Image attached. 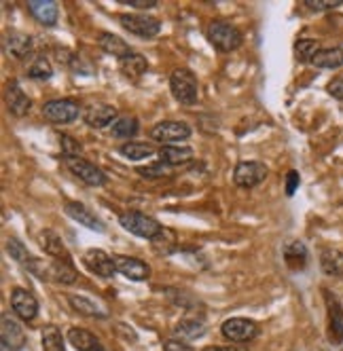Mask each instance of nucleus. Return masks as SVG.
Returning <instances> with one entry per match:
<instances>
[{
    "label": "nucleus",
    "instance_id": "23",
    "mask_svg": "<svg viewBox=\"0 0 343 351\" xmlns=\"http://www.w3.org/2000/svg\"><path fill=\"white\" fill-rule=\"evenodd\" d=\"M97 45H100V49H102L104 53L115 56L117 60H121V58H126V56L134 53V51H132V47H130L123 38L117 36V34H110V32H102L100 36H97Z\"/></svg>",
    "mask_w": 343,
    "mask_h": 351
},
{
    "label": "nucleus",
    "instance_id": "34",
    "mask_svg": "<svg viewBox=\"0 0 343 351\" xmlns=\"http://www.w3.org/2000/svg\"><path fill=\"white\" fill-rule=\"evenodd\" d=\"M110 134L113 138H119V140H128V138H134L138 134V119L136 117H121L113 123L110 128Z\"/></svg>",
    "mask_w": 343,
    "mask_h": 351
},
{
    "label": "nucleus",
    "instance_id": "27",
    "mask_svg": "<svg viewBox=\"0 0 343 351\" xmlns=\"http://www.w3.org/2000/svg\"><path fill=\"white\" fill-rule=\"evenodd\" d=\"M119 70L130 79H138L146 70H149V62H146V58L140 53H130V56L119 60Z\"/></svg>",
    "mask_w": 343,
    "mask_h": 351
},
{
    "label": "nucleus",
    "instance_id": "18",
    "mask_svg": "<svg viewBox=\"0 0 343 351\" xmlns=\"http://www.w3.org/2000/svg\"><path fill=\"white\" fill-rule=\"evenodd\" d=\"M7 108L15 117H26L32 108V99L23 93L17 81H11L7 85Z\"/></svg>",
    "mask_w": 343,
    "mask_h": 351
},
{
    "label": "nucleus",
    "instance_id": "2",
    "mask_svg": "<svg viewBox=\"0 0 343 351\" xmlns=\"http://www.w3.org/2000/svg\"><path fill=\"white\" fill-rule=\"evenodd\" d=\"M169 91L174 95L176 102H180L185 106L198 104V97H200L198 77H195L189 68H176L169 77Z\"/></svg>",
    "mask_w": 343,
    "mask_h": 351
},
{
    "label": "nucleus",
    "instance_id": "38",
    "mask_svg": "<svg viewBox=\"0 0 343 351\" xmlns=\"http://www.w3.org/2000/svg\"><path fill=\"white\" fill-rule=\"evenodd\" d=\"M7 252H9V256H11L15 263H19V265H26V263L32 258V254L28 252V247L23 245L19 239H15V237H11V239L7 241Z\"/></svg>",
    "mask_w": 343,
    "mask_h": 351
},
{
    "label": "nucleus",
    "instance_id": "36",
    "mask_svg": "<svg viewBox=\"0 0 343 351\" xmlns=\"http://www.w3.org/2000/svg\"><path fill=\"white\" fill-rule=\"evenodd\" d=\"M28 77L34 79V81H49L54 77V68L49 64L47 58H36L32 62V66L28 68Z\"/></svg>",
    "mask_w": 343,
    "mask_h": 351
},
{
    "label": "nucleus",
    "instance_id": "15",
    "mask_svg": "<svg viewBox=\"0 0 343 351\" xmlns=\"http://www.w3.org/2000/svg\"><path fill=\"white\" fill-rule=\"evenodd\" d=\"M83 119L89 128L93 130H104L108 128L110 123L117 121V108L110 106V104H91L85 108L83 112Z\"/></svg>",
    "mask_w": 343,
    "mask_h": 351
},
{
    "label": "nucleus",
    "instance_id": "12",
    "mask_svg": "<svg viewBox=\"0 0 343 351\" xmlns=\"http://www.w3.org/2000/svg\"><path fill=\"white\" fill-rule=\"evenodd\" d=\"M115 265H117V273L126 275V278L132 280V282H144V280L151 278V267L146 265L144 261H140V258L117 254Z\"/></svg>",
    "mask_w": 343,
    "mask_h": 351
},
{
    "label": "nucleus",
    "instance_id": "13",
    "mask_svg": "<svg viewBox=\"0 0 343 351\" xmlns=\"http://www.w3.org/2000/svg\"><path fill=\"white\" fill-rule=\"evenodd\" d=\"M0 337H3V343L11 351H19V349L26 347V335H23L21 324L9 313H5L3 317H0Z\"/></svg>",
    "mask_w": 343,
    "mask_h": 351
},
{
    "label": "nucleus",
    "instance_id": "40",
    "mask_svg": "<svg viewBox=\"0 0 343 351\" xmlns=\"http://www.w3.org/2000/svg\"><path fill=\"white\" fill-rule=\"evenodd\" d=\"M62 153H64V159H70V157H81L83 153V146L72 140V136H62Z\"/></svg>",
    "mask_w": 343,
    "mask_h": 351
},
{
    "label": "nucleus",
    "instance_id": "35",
    "mask_svg": "<svg viewBox=\"0 0 343 351\" xmlns=\"http://www.w3.org/2000/svg\"><path fill=\"white\" fill-rule=\"evenodd\" d=\"M320 51V43L311 40V38H299L295 43V58L303 64H311V60L316 58V53Z\"/></svg>",
    "mask_w": 343,
    "mask_h": 351
},
{
    "label": "nucleus",
    "instance_id": "28",
    "mask_svg": "<svg viewBox=\"0 0 343 351\" xmlns=\"http://www.w3.org/2000/svg\"><path fill=\"white\" fill-rule=\"evenodd\" d=\"M40 343H43V351H66L62 330L54 324L45 326V328L40 330Z\"/></svg>",
    "mask_w": 343,
    "mask_h": 351
},
{
    "label": "nucleus",
    "instance_id": "5",
    "mask_svg": "<svg viewBox=\"0 0 343 351\" xmlns=\"http://www.w3.org/2000/svg\"><path fill=\"white\" fill-rule=\"evenodd\" d=\"M81 114V106L75 99H49L43 106V117L54 123V125H68V123H75Z\"/></svg>",
    "mask_w": 343,
    "mask_h": 351
},
{
    "label": "nucleus",
    "instance_id": "37",
    "mask_svg": "<svg viewBox=\"0 0 343 351\" xmlns=\"http://www.w3.org/2000/svg\"><path fill=\"white\" fill-rule=\"evenodd\" d=\"M23 269L26 271H30L34 278H38V280H51V263H45L43 258H36V256H32L26 265H23Z\"/></svg>",
    "mask_w": 343,
    "mask_h": 351
},
{
    "label": "nucleus",
    "instance_id": "6",
    "mask_svg": "<svg viewBox=\"0 0 343 351\" xmlns=\"http://www.w3.org/2000/svg\"><path fill=\"white\" fill-rule=\"evenodd\" d=\"M220 332L233 343H250L259 337V326L248 317H229L220 326Z\"/></svg>",
    "mask_w": 343,
    "mask_h": 351
},
{
    "label": "nucleus",
    "instance_id": "21",
    "mask_svg": "<svg viewBox=\"0 0 343 351\" xmlns=\"http://www.w3.org/2000/svg\"><path fill=\"white\" fill-rule=\"evenodd\" d=\"M28 11L32 13V17L38 23H43V26H56V21H58V5L54 3V0H30Z\"/></svg>",
    "mask_w": 343,
    "mask_h": 351
},
{
    "label": "nucleus",
    "instance_id": "14",
    "mask_svg": "<svg viewBox=\"0 0 343 351\" xmlns=\"http://www.w3.org/2000/svg\"><path fill=\"white\" fill-rule=\"evenodd\" d=\"M324 300H327V313H329V335L333 343L339 345L343 343V307L331 290H324Z\"/></svg>",
    "mask_w": 343,
    "mask_h": 351
},
{
    "label": "nucleus",
    "instance_id": "32",
    "mask_svg": "<svg viewBox=\"0 0 343 351\" xmlns=\"http://www.w3.org/2000/svg\"><path fill=\"white\" fill-rule=\"evenodd\" d=\"M119 153L130 161H140V159L155 155V148L151 144H144V142H126V144L119 146Z\"/></svg>",
    "mask_w": 343,
    "mask_h": 351
},
{
    "label": "nucleus",
    "instance_id": "7",
    "mask_svg": "<svg viewBox=\"0 0 343 351\" xmlns=\"http://www.w3.org/2000/svg\"><path fill=\"white\" fill-rule=\"evenodd\" d=\"M151 138L163 146L180 144L191 138V128L182 121H161L151 130Z\"/></svg>",
    "mask_w": 343,
    "mask_h": 351
},
{
    "label": "nucleus",
    "instance_id": "46",
    "mask_svg": "<svg viewBox=\"0 0 343 351\" xmlns=\"http://www.w3.org/2000/svg\"><path fill=\"white\" fill-rule=\"evenodd\" d=\"M202 351H246V349L235 347V345H208Z\"/></svg>",
    "mask_w": 343,
    "mask_h": 351
},
{
    "label": "nucleus",
    "instance_id": "42",
    "mask_svg": "<svg viewBox=\"0 0 343 351\" xmlns=\"http://www.w3.org/2000/svg\"><path fill=\"white\" fill-rule=\"evenodd\" d=\"M327 91H329L335 99H339V102H343V74H337L335 79H331V81H329Z\"/></svg>",
    "mask_w": 343,
    "mask_h": 351
},
{
    "label": "nucleus",
    "instance_id": "24",
    "mask_svg": "<svg viewBox=\"0 0 343 351\" xmlns=\"http://www.w3.org/2000/svg\"><path fill=\"white\" fill-rule=\"evenodd\" d=\"M311 66L320 68V70H337L343 66V49L341 47H329L320 49L311 60Z\"/></svg>",
    "mask_w": 343,
    "mask_h": 351
},
{
    "label": "nucleus",
    "instance_id": "31",
    "mask_svg": "<svg viewBox=\"0 0 343 351\" xmlns=\"http://www.w3.org/2000/svg\"><path fill=\"white\" fill-rule=\"evenodd\" d=\"M174 332L180 335V339L191 341V339H198L206 332V324L202 319H193V317H185L174 326Z\"/></svg>",
    "mask_w": 343,
    "mask_h": 351
},
{
    "label": "nucleus",
    "instance_id": "43",
    "mask_svg": "<svg viewBox=\"0 0 343 351\" xmlns=\"http://www.w3.org/2000/svg\"><path fill=\"white\" fill-rule=\"evenodd\" d=\"M299 184H301L299 171L290 169V171L286 173V195H288V197H292V195H295V191L299 189Z\"/></svg>",
    "mask_w": 343,
    "mask_h": 351
},
{
    "label": "nucleus",
    "instance_id": "3",
    "mask_svg": "<svg viewBox=\"0 0 343 351\" xmlns=\"http://www.w3.org/2000/svg\"><path fill=\"white\" fill-rule=\"evenodd\" d=\"M119 224L123 227L126 231H130L132 235H138L142 239H153L163 227L153 218V216H146L142 212H123L119 216Z\"/></svg>",
    "mask_w": 343,
    "mask_h": 351
},
{
    "label": "nucleus",
    "instance_id": "4",
    "mask_svg": "<svg viewBox=\"0 0 343 351\" xmlns=\"http://www.w3.org/2000/svg\"><path fill=\"white\" fill-rule=\"evenodd\" d=\"M119 23L128 30L130 34L138 38H155L161 32V21L151 15H140V13H123L119 15Z\"/></svg>",
    "mask_w": 343,
    "mask_h": 351
},
{
    "label": "nucleus",
    "instance_id": "17",
    "mask_svg": "<svg viewBox=\"0 0 343 351\" xmlns=\"http://www.w3.org/2000/svg\"><path fill=\"white\" fill-rule=\"evenodd\" d=\"M38 243H40V247L45 250V254H47V256H51L54 261H66V263H70V252H68V247L64 245L62 237H60L56 231H51V229L40 231V233H38Z\"/></svg>",
    "mask_w": 343,
    "mask_h": 351
},
{
    "label": "nucleus",
    "instance_id": "9",
    "mask_svg": "<svg viewBox=\"0 0 343 351\" xmlns=\"http://www.w3.org/2000/svg\"><path fill=\"white\" fill-rule=\"evenodd\" d=\"M66 167L77 176L79 180H83L89 186H104L106 184V173L93 165L91 161L83 159V157H70L66 159Z\"/></svg>",
    "mask_w": 343,
    "mask_h": 351
},
{
    "label": "nucleus",
    "instance_id": "16",
    "mask_svg": "<svg viewBox=\"0 0 343 351\" xmlns=\"http://www.w3.org/2000/svg\"><path fill=\"white\" fill-rule=\"evenodd\" d=\"M66 214L75 220V222H79V224H83V227H87V229H91V231H97V233H104L106 231V227L102 224V220L97 218L87 206H83V204H79V202H70V204H66Z\"/></svg>",
    "mask_w": 343,
    "mask_h": 351
},
{
    "label": "nucleus",
    "instance_id": "19",
    "mask_svg": "<svg viewBox=\"0 0 343 351\" xmlns=\"http://www.w3.org/2000/svg\"><path fill=\"white\" fill-rule=\"evenodd\" d=\"M66 339L70 341V345L75 347L77 351H106L104 345L100 343L95 335H91L85 328H70Z\"/></svg>",
    "mask_w": 343,
    "mask_h": 351
},
{
    "label": "nucleus",
    "instance_id": "8",
    "mask_svg": "<svg viewBox=\"0 0 343 351\" xmlns=\"http://www.w3.org/2000/svg\"><path fill=\"white\" fill-rule=\"evenodd\" d=\"M267 178V167L261 161H241L233 169V182L239 189H255Z\"/></svg>",
    "mask_w": 343,
    "mask_h": 351
},
{
    "label": "nucleus",
    "instance_id": "39",
    "mask_svg": "<svg viewBox=\"0 0 343 351\" xmlns=\"http://www.w3.org/2000/svg\"><path fill=\"white\" fill-rule=\"evenodd\" d=\"M142 178H151V180H157V178H167V176H172V169L169 165H165L163 161H157V163H151L146 167H138L136 169Z\"/></svg>",
    "mask_w": 343,
    "mask_h": 351
},
{
    "label": "nucleus",
    "instance_id": "26",
    "mask_svg": "<svg viewBox=\"0 0 343 351\" xmlns=\"http://www.w3.org/2000/svg\"><path fill=\"white\" fill-rule=\"evenodd\" d=\"M284 261L286 265L292 269V271H299L307 265V247L303 241H290L286 247H284Z\"/></svg>",
    "mask_w": 343,
    "mask_h": 351
},
{
    "label": "nucleus",
    "instance_id": "25",
    "mask_svg": "<svg viewBox=\"0 0 343 351\" xmlns=\"http://www.w3.org/2000/svg\"><path fill=\"white\" fill-rule=\"evenodd\" d=\"M68 303H70L72 309L79 311V313H83V315H87V317H106V315H108V311H106L102 305H97L95 300H91V298H87V296L70 294V296H68Z\"/></svg>",
    "mask_w": 343,
    "mask_h": 351
},
{
    "label": "nucleus",
    "instance_id": "11",
    "mask_svg": "<svg viewBox=\"0 0 343 351\" xmlns=\"http://www.w3.org/2000/svg\"><path fill=\"white\" fill-rule=\"evenodd\" d=\"M83 263L91 273L100 275V278H113V275L117 273L115 256H108L104 250H97V247L87 250V252L83 254Z\"/></svg>",
    "mask_w": 343,
    "mask_h": 351
},
{
    "label": "nucleus",
    "instance_id": "45",
    "mask_svg": "<svg viewBox=\"0 0 343 351\" xmlns=\"http://www.w3.org/2000/svg\"><path fill=\"white\" fill-rule=\"evenodd\" d=\"M119 3L130 5L134 9H155L157 7V0H119Z\"/></svg>",
    "mask_w": 343,
    "mask_h": 351
},
{
    "label": "nucleus",
    "instance_id": "20",
    "mask_svg": "<svg viewBox=\"0 0 343 351\" xmlns=\"http://www.w3.org/2000/svg\"><path fill=\"white\" fill-rule=\"evenodd\" d=\"M159 161H163L169 167L176 165H185L189 161H193V148L189 146H180V144H167L159 148Z\"/></svg>",
    "mask_w": 343,
    "mask_h": 351
},
{
    "label": "nucleus",
    "instance_id": "47",
    "mask_svg": "<svg viewBox=\"0 0 343 351\" xmlns=\"http://www.w3.org/2000/svg\"><path fill=\"white\" fill-rule=\"evenodd\" d=\"M0 347H3V351H11V349H9V347L5 345V343H0Z\"/></svg>",
    "mask_w": 343,
    "mask_h": 351
},
{
    "label": "nucleus",
    "instance_id": "44",
    "mask_svg": "<svg viewBox=\"0 0 343 351\" xmlns=\"http://www.w3.org/2000/svg\"><path fill=\"white\" fill-rule=\"evenodd\" d=\"M163 351H195V349L191 345L178 341V339H169V341L163 343Z\"/></svg>",
    "mask_w": 343,
    "mask_h": 351
},
{
    "label": "nucleus",
    "instance_id": "30",
    "mask_svg": "<svg viewBox=\"0 0 343 351\" xmlns=\"http://www.w3.org/2000/svg\"><path fill=\"white\" fill-rule=\"evenodd\" d=\"M320 267L331 278H341L343 275V252L339 250H324L320 256Z\"/></svg>",
    "mask_w": 343,
    "mask_h": 351
},
{
    "label": "nucleus",
    "instance_id": "41",
    "mask_svg": "<svg viewBox=\"0 0 343 351\" xmlns=\"http://www.w3.org/2000/svg\"><path fill=\"white\" fill-rule=\"evenodd\" d=\"M309 11H333L343 5V0H303Z\"/></svg>",
    "mask_w": 343,
    "mask_h": 351
},
{
    "label": "nucleus",
    "instance_id": "29",
    "mask_svg": "<svg viewBox=\"0 0 343 351\" xmlns=\"http://www.w3.org/2000/svg\"><path fill=\"white\" fill-rule=\"evenodd\" d=\"M79 278V273L72 267V263L66 261H51V282H58L62 286L75 284Z\"/></svg>",
    "mask_w": 343,
    "mask_h": 351
},
{
    "label": "nucleus",
    "instance_id": "22",
    "mask_svg": "<svg viewBox=\"0 0 343 351\" xmlns=\"http://www.w3.org/2000/svg\"><path fill=\"white\" fill-rule=\"evenodd\" d=\"M5 51L15 60H23L32 51V36L23 32H9L5 36Z\"/></svg>",
    "mask_w": 343,
    "mask_h": 351
},
{
    "label": "nucleus",
    "instance_id": "1",
    "mask_svg": "<svg viewBox=\"0 0 343 351\" xmlns=\"http://www.w3.org/2000/svg\"><path fill=\"white\" fill-rule=\"evenodd\" d=\"M206 36H208L210 45L220 53H231V51H235V49H239L244 43L241 32L233 26V23L223 21V19L210 21L208 28H206Z\"/></svg>",
    "mask_w": 343,
    "mask_h": 351
},
{
    "label": "nucleus",
    "instance_id": "33",
    "mask_svg": "<svg viewBox=\"0 0 343 351\" xmlns=\"http://www.w3.org/2000/svg\"><path fill=\"white\" fill-rule=\"evenodd\" d=\"M176 233L172 231V229H161L153 239H151V245H153V250L157 254H161V256H167V254H172L176 250Z\"/></svg>",
    "mask_w": 343,
    "mask_h": 351
},
{
    "label": "nucleus",
    "instance_id": "10",
    "mask_svg": "<svg viewBox=\"0 0 343 351\" xmlns=\"http://www.w3.org/2000/svg\"><path fill=\"white\" fill-rule=\"evenodd\" d=\"M11 309L21 322H32L38 315V300L28 290L13 288V292H11Z\"/></svg>",
    "mask_w": 343,
    "mask_h": 351
}]
</instances>
